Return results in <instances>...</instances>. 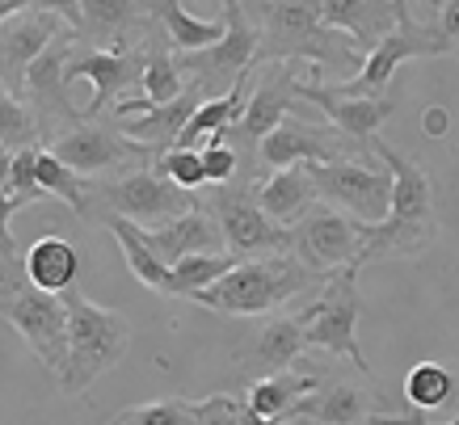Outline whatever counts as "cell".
<instances>
[{
	"instance_id": "1",
	"label": "cell",
	"mask_w": 459,
	"mask_h": 425,
	"mask_svg": "<svg viewBox=\"0 0 459 425\" xmlns=\"http://www.w3.org/2000/svg\"><path fill=\"white\" fill-rule=\"evenodd\" d=\"M379 160L392 169V206L388 220L362 228V265L379 257H418L438 236V215H434V181L430 173L413 160H404L388 143H371Z\"/></svg>"
},
{
	"instance_id": "2",
	"label": "cell",
	"mask_w": 459,
	"mask_h": 425,
	"mask_svg": "<svg viewBox=\"0 0 459 425\" xmlns=\"http://www.w3.org/2000/svg\"><path fill=\"white\" fill-rule=\"evenodd\" d=\"M257 64H312L320 68H362V51L354 47L350 34L329 30L320 22L316 0H265L262 30H257Z\"/></svg>"
},
{
	"instance_id": "3",
	"label": "cell",
	"mask_w": 459,
	"mask_h": 425,
	"mask_svg": "<svg viewBox=\"0 0 459 425\" xmlns=\"http://www.w3.org/2000/svg\"><path fill=\"white\" fill-rule=\"evenodd\" d=\"M68 303V362L59 370V392L84 396L106 370H114L131 350V320L114 308L84 299V291H64Z\"/></svg>"
},
{
	"instance_id": "4",
	"label": "cell",
	"mask_w": 459,
	"mask_h": 425,
	"mask_svg": "<svg viewBox=\"0 0 459 425\" xmlns=\"http://www.w3.org/2000/svg\"><path fill=\"white\" fill-rule=\"evenodd\" d=\"M312 282H325V274L307 270L295 253H274V257H249L237 261L220 282L198 291L195 303L211 308L220 316H265L304 295Z\"/></svg>"
},
{
	"instance_id": "5",
	"label": "cell",
	"mask_w": 459,
	"mask_h": 425,
	"mask_svg": "<svg viewBox=\"0 0 459 425\" xmlns=\"http://www.w3.org/2000/svg\"><path fill=\"white\" fill-rule=\"evenodd\" d=\"M0 316L30 345V354L59 379V370L68 362V303L56 291H42L30 282L26 257L0 270Z\"/></svg>"
},
{
	"instance_id": "6",
	"label": "cell",
	"mask_w": 459,
	"mask_h": 425,
	"mask_svg": "<svg viewBox=\"0 0 459 425\" xmlns=\"http://www.w3.org/2000/svg\"><path fill=\"white\" fill-rule=\"evenodd\" d=\"M359 261L342 265L320 282V295L312 303H304L295 320L304 329L307 350H325V354L350 358L354 370L371 375V362L359 350V316H362V299H359Z\"/></svg>"
},
{
	"instance_id": "7",
	"label": "cell",
	"mask_w": 459,
	"mask_h": 425,
	"mask_svg": "<svg viewBox=\"0 0 459 425\" xmlns=\"http://www.w3.org/2000/svg\"><path fill=\"white\" fill-rule=\"evenodd\" d=\"M198 198L181 190L178 181L156 173V165L126 173L118 181H98L89 186V220H106V215H123V220L140 223V228H160V223L178 220L186 211H195Z\"/></svg>"
},
{
	"instance_id": "8",
	"label": "cell",
	"mask_w": 459,
	"mask_h": 425,
	"mask_svg": "<svg viewBox=\"0 0 459 425\" xmlns=\"http://www.w3.org/2000/svg\"><path fill=\"white\" fill-rule=\"evenodd\" d=\"M198 206L220 223L223 245H228V253H237L240 261L291 253V228L265 215L262 203L253 198V186H232V181L215 186L207 198H198Z\"/></svg>"
},
{
	"instance_id": "9",
	"label": "cell",
	"mask_w": 459,
	"mask_h": 425,
	"mask_svg": "<svg viewBox=\"0 0 459 425\" xmlns=\"http://www.w3.org/2000/svg\"><path fill=\"white\" fill-rule=\"evenodd\" d=\"M307 173L316 181L320 203L346 211L350 220H359L362 228L388 220V206H392V169L388 165L376 169L371 156H337V160H307Z\"/></svg>"
},
{
	"instance_id": "10",
	"label": "cell",
	"mask_w": 459,
	"mask_h": 425,
	"mask_svg": "<svg viewBox=\"0 0 459 425\" xmlns=\"http://www.w3.org/2000/svg\"><path fill=\"white\" fill-rule=\"evenodd\" d=\"M396 4V22L384 39L367 51L362 68L346 81H337L333 89L337 93H350V97H384L388 81L396 76L404 59H426V56H446L443 39H438V26H426L418 17L409 13V0H392Z\"/></svg>"
},
{
	"instance_id": "11",
	"label": "cell",
	"mask_w": 459,
	"mask_h": 425,
	"mask_svg": "<svg viewBox=\"0 0 459 425\" xmlns=\"http://www.w3.org/2000/svg\"><path fill=\"white\" fill-rule=\"evenodd\" d=\"M291 253L316 274H333L342 265H354L362 257V223L329 203H316L304 220L291 228ZM362 265V261H359Z\"/></svg>"
},
{
	"instance_id": "12",
	"label": "cell",
	"mask_w": 459,
	"mask_h": 425,
	"mask_svg": "<svg viewBox=\"0 0 459 425\" xmlns=\"http://www.w3.org/2000/svg\"><path fill=\"white\" fill-rule=\"evenodd\" d=\"M64 165H72L81 178H98V173H110V169L126 165V160H156L152 148L135 143L131 135L114 131V126H101L98 118H81L76 126H64L56 131V143H51Z\"/></svg>"
},
{
	"instance_id": "13",
	"label": "cell",
	"mask_w": 459,
	"mask_h": 425,
	"mask_svg": "<svg viewBox=\"0 0 459 425\" xmlns=\"http://www.w3.org/2000/svg\"><path fill=\"white\" fill-rule=\"evenodd\" d=\"M359 143L346 139L333 123H304V118H282L270 135L257 143L265 169H287V165H307V160H337V156H376V152H354Z\"/></svg>"
},
{
	"instance_id": "14",
	"label": "cell",
	"mask_w": 459,
	"mask_h": 425,
	"mask_svg": "<svg viewBox=\"0 0 459 425\" xmlns=\"http://www.w3.org/2000/svg\"><path fill=\"white\" fill-rule=\"evenodd\" d=\"M68 30L72 26L64 17L42 13V9H26V13L9 17V22L0 26V84L17 97L26 93L30 64H34L56 39H64Z\"/></svg>"
},
{
	"instance_id": "15",
	"label": "cell",
	"mask_w": 459,
	"mask_h": 425,
	"mask_svg": "<svg viewBox=\"0 0 459 425\" xmlns=\"http://www.w3.org/2000/svg\"><path fill=\"white\" fill-rule=\"evenodd\" d=\"M203 84L190 81L186 84V93L173 97V101H165V106H152L148 97H135V101H118L114 106V114L118 118H126L123 135H131L135 143H143V148H152V156H160V152H169L173 143H178V135L186 131V123L195 118V110L203 106Z\"/></svg>"
},
{
	"instance_id": "16",
	"label": "cell",
	"mask_w": 459,
	"mask_h": 425,
	"mask_svg": "<svg viewBox=\"0 0 459 425\" xmlns=\"http://www.w3.org/2000/svg\"><path fill=\"white\" fill-rule=\"evenodd\" d=\"M299 97L312 101V106H320V114H325L342 135L354 139V143L367 152L376 143V131L396 114V101H388V97H350V93H337L333 84H320V81H304L299 84Z\"/></svg>"
},
{
	"instance_id": "17",
	"label": "cell",
	"mask_w": 459,
	"mask_h": 425,
	"mask_svg": "<svg viewBox=\"0 0 459 425\" xmlns=\"http://www.w3.org/2000/svg\"><path fill=\"white\" fill-rule=\"evenodd\" d=\"M257 30L245 17L240 0H223V39L207 51H186V68H195V81L207 89L211 76H240L257 64Z\"/></svg>"
},
{
	"instance_id": "18",
	"label": "cell",
	"mask_w": 459,
	"mask_h": 425,
	"mask_svg": "<svg viewBox=\"0 0 459 425\" xmlns=\"http://www.w3.org/2000/svg\"><path fill=\"white\" fill-rule=\"evenodd\" d=\"M299 68L295 64H274L262 76V84L249 93V106L240 114L237 126H228L223 139H245V143H262L282 118H291V106L299 97Z\"/></svg>"
},
{
	"instance_id": "19",
	"label": "cell",
	"mask_w": 459,
	"mask_h": 425,
	"mask_svg": "<svg viewBox=\"0 0 459 425\" xmlns=\"http://www.w3.org/2000/svg\"><path fill=\"white\" fill-rule=\"evenodd\" d=\"M384 409V396L362 384L325 379L307 396H299L287 412V421H316V425H371V417Z\"/></svg>"
},
{
	"instance_id": "20",
	"label": "cell",
	"mask_w": 459,
	"mask_h": 425,
	"mask_svg": "<svg viewBox=\"0 0 459 425\" xmlns=\"http://www.w3.org/2000/svg\"><path fill=\"white\" fill-rule=\"evenodd\" d=\"M143 68H148V51H84V56L68 59V84L72 81H93V101L84 118H98V114L110 110V101L123 89L143 81Z\"/></svg>"
},
{
	"instance_id": "21",
	"label": "cell",
	"mask_w": 459,
	"mask_h": 425,
	"mask_svg": "<svg viewBox=\"0 0 459 425\" xmlns=\"http://www.w3.org/2000/svg\"><path fill=\"white\" fill-rule=\"evenodd\" d=\"M148 245L156 248V257L165 265H178L181 257H195V253H228L220 223L211 220L203 206L160 223V228H148Z\"/></svg>"
},
{
	"instance_id": "22",
	"label": "cell",
	"mask_w": 459,
	"mask_h": 425,
	"mask_svg": "<svg viewBox=\"0 0 459 425\" xmlns=\"http://www.w3.org/2000/svg\"><path fill=\"white\" fill-rule=\"evenodd\" d=\"M253 198L262 203V211L270 220L295 228L320 203V190H316V181H312V173H307V165H287V169H274L265 181H257Z\"/></svg>"
},
{
	"instance_id": "23",
	"label": "cell",
	"mask_w": 459,
	"mask_h": 425,
	"mask_svg": "<svg viewBox=\"0 0 459 425\" xmlns=\"http://www.w3.org/2000/svg\"><path fill=\"white\" fill-rule=\"evenodd\" d=\"M304 350H307V342H304L299 320H295V316H270L262 325V333L253 337L249 354L240 358V367H245V375H249V384H253V379H262V375L291 370Z\"/></svg>"
},
{
	"instance_id": "24",
	"label": "cell",
	"mask_w": 459,
	"mask_h": 425,
	"mask_svg": "<svg viewBox=\"0 0 459 425\" xmlns=\"http://www.w3.org/2000/svg\"><path fill=\"white\" fill-rule=\"evenodd\" d=\"M320 22L329 30H342L354 39L362 56L376 47L396 22V4L392 0H316Z\"/></svg>"
},
{
	"instance_id": "25",
	"label": "cell",
	"mask_w": 459,
	"mask_h": 425,
	"mask_svg": "<svg viewBox=\"0 0 459 425\" xmlns=\"http://www.w3.org/2000/svg\"><path fill=\"white\" fill-rule=\"evenodd\" d=\"M26 274L34 287L64 295L84 274V257H81V248L72 245V240H64V236H42V240H34L26 248Z\"/></svg>"
},
{
	"instance_id": "26",
	"label": "cell",
	"mask_w": 459,
	"mask_h": 425,
	"mask_svg": "<svg viewBox=\"0 0 459 425\" xmlns=\"http://www.w3.org/2000/svg\"><path fill=\"white\" fill-rule=\"evenodd\" d=\"M106 228L114 232V240H118V248H123L126 257V270L140 278L148 291H160L165 295V282H169V265L160 257H156V248L148 245V228H140V223L123 220V215H106Z\"/></svg>"
},
{
	"instance_id": "27",
	"label": "cell",
	"mask_w": 459,
	"mask_h": 425,
	"mask_svg": "<svg viewBox=\"0 0 459 425\" xmlns=\"http://www.w3.org/2000/svg\"><path fill=\"white\" fill-rule=\"evenodd\" d=\"M320 384V375H299V370H279V375H262L249 384V400L245 409L262 412V417H279L287 425V412L299 396H307Z\"/></svg>"
},
{
	"instance_id": "28",
	"label": "cell",
	"mask_w": 459,
	"mask_h": 425,
	"mask_svg": "<svg viewBox=\"0 0 459 425\" xmlns=\"http://www.w3.org/2000/svg\"><path fill=\"white\" fill-rule=\"evenodd\" d=\"M152 17L165 26L169 42L178 51H207L223 39V22H203V17L186 13L181 0H152Z\"/></svg>"
},
{
	"instance_id": "29",
	"label": "cell",
	"mask_w": 459,
	"mask_h": 425,
	"mask_svg": "<svg viewBox=\"0 0 459 425\" xmlns=\"http://www.w3.org/2000/svg\"><path fill=\"white\" fill-rule=\"evenodd\" d=\"M237 253H195V257H181L178 265H169V282L165 295H178V299H195L198 291H207L211 282H220L232 265H237Z\"/></svg>"
},
{
	"instance_id": "30",
	"label": "cell",
	"mask_w": 459,
	"mask_h": 425,
	"mask_svg": "<svg viewBox=\"0 0 459 425\" xmlns=\"http://www.w3.org/2000/svg\"><path fill=\"white\" fill-rule=\"evenodd\" d=\"M84 30L93 39H118L131 26H140L143 13H152V0H81Z\"/></svg>"
},
{
	"instance_id": "31",
	"label": "cell",
	"mask_w": 459,
	"mask_h": 425,
	"mask_svg": "<svg viewBox=\"0 0 459 425\" xmlns=\"http://www.w3.org/2000/svg\"><path fill=\"white\" fill-rule=\"evenodd\" d=\"M39 186L72 206V215L89 220V186L72 165H64L51 148H39Z\"/></svg>"
},
{
	"instance_id": "32",
	"label": "cell",
	"mask_w": 459,
	"mask_h": 425,
	"mask_svg": "<svg viewBox=\"0 0 459 425\" xmlns=\"http://www.w3.org/2000/svg\"><path fill=\"white\" fill-rule=\"evenodd\" d=\"M455 375L438 362H418V367H409L404 375V400L413 404V409H443L455 400Z\"/></svg>"
},
{
	"instance_id": "33",
	"label": "cell",
	"mask_w": 459,
	"mask_h": 425,
	"mask_svg": "<svg viewBox=\"0 0 459 425\" xmlns=\"http://www.w3.org/2000/svg\"><path fill=\"white\" fill-rule=\"evenodd\" d=\"M42 135V126H39V114L30 110L26 101L17 93H9L4 84H0V148H34Z\"/></svg>"
},
{
	"instance_id": "34",
	"label": "cell",
	"mask_w": 459,
	"mask_h": 425,
	"mask_svg": "<svg viewBox=\"0 0 459 425\" xmlns=\"http://www.w3.org/2000/svg\"><path fill=\"white\" fill-rule=\"evenodd\" d=\"M106 425H198V404L195 400H181V396L148 400V404L114 412Z\"/></svg>"
},
{
	"instance_id": "35",
	"label": "cell",
	"mask_w": 459,
	"mask_h": 425,
	"mask_svg": "<svg viewBox=\"0 0 459 425\" xmlns=\"http://www.w3.org/2000/svg\"><path fill=\"white\" fill-rule=\"evenodd\" d=\"M143 97L152 101V106H165V101H173V97L186 93V81H181V68L178 59L169 56L165 47H152L148 51V68H143Z\"/></svg>"
},
{
	"instance_id": "36",
	"label": "cell",
	"mask_w": 459,
	"mask_h": 425,
	"mask_svg": "<svg viewBox=\"0 0 459 425\" xmlns=\"http://www.w3.org/2000/svg\"><path fill=\"white\" fill-rule=\"evenodd\" d=\"M152 165H156V173H165L169 181H178L181 190H190V194H198L203 186H211L207 165H203V152L198 148H169V152L156 156Z\"/></svg>"
},
{
	"instance_id": "37",
	"label": "cell",
	"mask_w": 459,
	"mask_h": 425,
	"mask_svg": "<svg viewBox=\"0 0 459 425\" xmlns=\"http://www.w3.org/2000/svg\"><path fill=\"white\" fill-rule=\"evenodd\" d=\"M9 194H13L22 206L39 203L42 186H39V148H17L13 152V178H9Z\"/></svg>"
},
{
	"instance_id": "38",
	"label": "cell",
	"mask_w": 459,
	"mask_h": 425,
	"mask_svg": "<svg viewBox=\"0 0 459 425\" xmlns=\"http://www.w3.org/2000/svg\"><path fill=\"white\" fill-rule=\"evenodd\" d=\"M203 165H207V181L211 186H228V181L237 178V148L228 143V139H215L203 148Z\"/></svg>"
},
{
	"instance_id": "39",
	"label": "cell",
	"mask_w": 459,
	"mask_h": 425,
	"mask_svg": "<svg viewBox=\"0 0 459 425\" xmlns=\"http://www.w3.org/2000/svg\"><path fill=\"white\" fill-rule=\"evenodd\" d=\"M17 211H22V203H17L9 190H0V270H9V265H17L22 261V253H17L13 236H9V220H13Z\"/></svg>"
},
{
	"instance_id": "40",
	"label": "cell",
	"mask_w": 459,
	"mask_h": 425,
	"mask_svg": "<svg viewBox=\"0 0 459 425\" xmlns=\"http://www.w3.org/2000/svg\"><path fill=\"white\" fill-rule=\"evenodd\" d=\"M198 425H240V404L223 392L198 400Z\"/></svg>"
},
{
	"instance_id": "41",
	"label": "cell",
	"mask_w": 459,
	"mask_h": 425,
	"mask_svg": "<svg viewBox=\"0 0 459 425\" xmlns=\"http://www.w3.org/2000/svg\"><path fill=\"white\" fill-rule=\"evenodd\" d=\"M434 26H438V39H443L446 56L459 51V0H443V9L434 17Z\"/></svg>"
},
{
	"instance_id": "42",
	"label": "cell",
	"mask_w": 459,
	"mask_h": 425,
	"mask_svg": "<svg viewBox=\"0 0 459 425\" xmlns=\"http://www.w3.org/2000/svg\"><path fill=\"white\" fill-rule=\"evenodd\" d=\"M34 9H42V13H56L64 17L76 34L84 30V9H81V0H34Z\"/></svg>"
},
{
	"instance_id": "43",
	"label": "cell",
	"mask_w": 459,
	"mask_h": 425,
	"mask_svg": "<svg viewBox=\"0 0 459 425\" xmlns=\"http://www.w3.org/2000/svg\"><path fill=\"white\" fill-rule=\"evenodd\" d=\"M446 126H451V114H446V106H430V110L421 114V135L430 139H443Z\"/></svg>"
},
{
	"instance_id": "44",
	"label": "cell",
	"mask_w": 459,
	"mask_h": 425,
	"mask_svg": "<svg viewBox=\"0 0 459 425\" xmlns=\"http://www.w3.org/2000/svg\"><path fill=\"white\" fill-rule=\"evenodd\" d=\"M9 178H13V152L0 148V190H9Z\"/></svg>"
},
{
	"instance_id": "45",
	"label": "cell",
	"mask_w": 459,
	"mask_h": 425,
	"mask_svg": "<svg viewBox=\"0 0 459 425\" xmlns=\"http://www.w3.org/2000/svg\"><path fill=\"white\" fill-rule=\"evenodd\" d=\"M240 425H282V421L279 417H262V412H253V409L240 404Z\"/></svg>"
},
{
	"instance_id": "46",
	"label": "cell",
	"mask_w": 459,
	"mask_h": 425,
	"mask_svg": "<svg viewBox=\"0 0 459 425\" xmlns=\"http://www.w3.org/2000/svg\"><path fill=\"white\" fill-rule=\"evenodd\" d=\"M451 425H459V384H455V421Z\"/></svg>"
},
{
	"instance_id": "47",
	"label": "cell",
	"mask_w": 459,
	"mask_h": 425,
	"mask_svg": "<svg viewBox=\"0 0 459 425\" xmlns=\"http://www.w3.org/2000/svg\"><path fill=\"white\" fill-rule=\"evenodd\" d=\"M430 4H434V9H443V0H430Z\"/></svg>"
}]
</instances>
